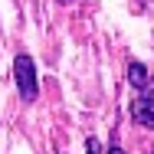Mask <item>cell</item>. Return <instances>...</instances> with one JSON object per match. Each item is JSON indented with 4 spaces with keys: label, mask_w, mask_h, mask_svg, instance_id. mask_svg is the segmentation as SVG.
<instances>
[{
    "label": "cell",
    "mask_w": 154,
    "mask_h": 154,
    "mask_svg": "<svg viewBox=\"0 0 154 154\" xmlns=\"http://www.w3.org/2000/svg\"><path fill=\"white\" fill-rule=\"evenodd\" d=\"M59 3H69V0H59Z\"/></svg>",
    "instance_id": "8992f818"
},
{
    "label": "cell",
    "mask_w": 154,
    "mask_h": 154,
    "mask_svg": "<svg viewBox=\"0 0 154 154\" xmlns=\"http://www.w3.org/2000/svg\"><path fill=\"white\" fill-rule=\"evenodd\" d=\"M85 151L89 154H102V144H98L95 138H85Z\"/></svg>",
    "instance_id": "277c9868"
},
{
    "label": "cell",
    "mask_w": 154,
    "mask_h": 154,
    "mask_svg": "<svg viewBox=\"0 0 154 154\" xmlns=\"http://www.w3.org/2000/svg\"><path fill=\"white\" fill-rule=\"evenodd\" d=\"M108 154H125V151H122V144H118V141H112V148H108Z\"/></svg>",
    "instance_id": "5b68a950"
},
{
    "label": "cell",
    "mask_w": 154,
    "mask_h": 154,
    "mask_svg": "<svg viewBox=\"0 0 154 154\" xmlns=\"http://www.w3.org/2000/svg\"><path fill=\"white\" fill-rule=\"evenodd\" d=\"M131 118L141 128H154V85H148L144 92L131 102Z\"/></svg>",
    "instance_id": "7a4b0ae2"
},
{
    "label": "cell",
    "mask_w": 154,
    "mask_h": 154,
    "mask_svg": "<svg viewBox=\"0 0 154 154\" xmlns=\"http://www.w3.org/2000/svg\"><path fill=\"white\" fill-rule=\"evenodd\" d=\"M128 82H131L134 89H148V85H151L148 66H144V62H128Z\"/></svg>",
    "instance_id": "3957f363"
},
{
    "label": "cell",
    "mask_w": 154,
    "mask_h": 154,
    "mask_svg": "<svg viewBox=\"0 0 154 154\" xmlns=\"http://www.w3.org/2000/svg\"><path fill=\"white\" fill-rule=\"evenodd\" d=\"M13 79H17L20 98H23V102H36L39 85H36V69H33V59L26 56V53H20V56L13 59Z\"/></svg>",
    "instance_id": "6da1fadb"
}]
</instances>
